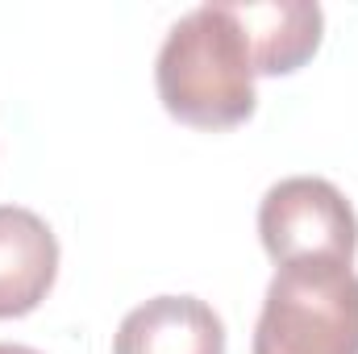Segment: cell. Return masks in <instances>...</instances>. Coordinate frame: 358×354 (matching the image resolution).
Here are the masks:
<instances>
[{
  "label": "cell",
  "instance_id": "1",
  "mask_svg": "<svg viewBox=\"0 0 358 354\" xmlns=\"http://www.w3.org/2000/svg\"><path fill=\"white\" fill-rule=\"evenodd\" d=\"M259 59L238 4H200L163 38L155 88L163 108L196 129H234L259 108Z\"/></svg>",
  "mask_w": 358,
  "mask_h": 354
},
{
  "label": "cell",
  "instance_id": "2",
  "mask_svg": "<svg viewBox=\"0 0 358 354\" xmlns=\"http://www.w3.org/2000/svg\"><path fill=\"white\" fill-rule=\"evenodd\" d=\"M250 354H358V275L350 263L275 267Z\"/></svg>",
  "mask_w": 358,
  "mask_h": 354
},
{
  "label": "cell",
  "instance_id": "3",
  "mask_svg": "<svg viewBox=\"0 0 358 354\" xmlns=\"http://www.w3.org/2000/svg\"><path fill=\"white\" fill-rule=\"evenodd\" d=\"M259 238L275 267L355 263L358 217L329 179L287 176L271 183L259 204Z\"/></svg>",
  "mask_w": 358,
  "mask_h": 354
},
{
  "label": "cell",
  "instance_id": "4",
  "mask_svg": "<svg viewBox=\"0 0 358 354\" xmlns=\"http://www.w3.org/2000/svg\"><path fill=\"white\" fill-rule=\"evenodd\" d=\"M59 279L55 229L21 204H0V321L29 317Z\"/></svg>",
  "mask_w": 358,
  "mask_h": 354
},
{
  "label": "cell",
  "instance_id": "5",
  "mask_svg": "<svg viewBox=\"0 0 358 354\" xmlns=\"http://www.w3.org/2000/svg\"><path fill=\"white\" fill-rule=\"evenodd\" d=\"M113 354H225V321L196 296H155L125 313Z\"/></svg>",
  "mask_w": 358,
  "mask_h": 354
},
{
  "label": "cell",
  "instance_id": "6",
  "mask_svg": "<svg viewBox=\"0 0 358 354\" xmlns=\"http://www.w3.org/2000/svg\"><path fill=\"white\" fill-rule=\"evenodd\" d=\"M238 13L255 46L259 76H292L321 50V38H325L321 4L267 0V4H238Z\"/></svg>",
  "mask_w": 358,
  "mask_h": 354
},
{
  "label": "cell",
  "instance_id": "7",
  "mask_svg": "<svg viewBox=\"0 0 358 354\" xmlns=\"http://www.w3.org/2000/svg\"><path fill=\"white\" fill-rule=\"evenodd\" d=\"M0 354H42L34 346H21V342H0Z\"/></svg>",
  "mask_w": 358,
  "mask_h": 354
}]
</instances>
